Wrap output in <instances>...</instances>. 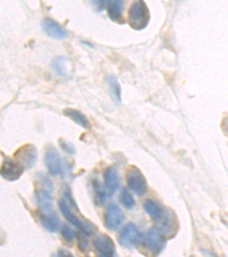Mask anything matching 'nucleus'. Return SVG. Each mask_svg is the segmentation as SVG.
I'll return each instance as SVG.
<instances>
[{"label": "nucleus", "mask_w": 228, "mask_h": 257, "mask_svg": "<svg viewBox=\"0 0 228 257\" xmlns=\"http://www.w3.org/2000/svg\"><path fill=\"white\" fill-rule=\"evenodd\" d=\"M61 233H62V237L64 238V240H65L66 242L71 243V242L73 241L74 233H73V231H72V229H71V227H70V226L64 225L63 227H62Z\"/></svg>", "instance_id": "22"}, {"label": "nucleus", "mask_w": 228, "mask_h": 257, "mask_svg": "<svg viewBox=\"0 0 228 257\" xmlns=\"http://www.w3.org/2000/svg\"><path fill=\"white\" fill-rule=\"evenodd\" d=\"M45 164L46 167H47L49 175L59 176L64 174L63 160H62L59 151H57L53 145H49V147L46 149Z\"/></svg>", "instance_id": "3"}, {"label": "nucleus", "mask_w": 228, "mask_h": 257, "mask_svg": "<svg viewBox=\"0 0 228 257\" xmlns=\"http://www.w3.org/2000/svg\"><path fill=\"white\" fill-rule=\"evenodd\" d=\"M120 202L127 209H132L135 207L134 198H132L131 193L127 189H123L121 191V194H120Z\"/></svg>", "instance_id": "21"}, {"label": "nucleus", "mask_w": 228, "mask_h": 257, "mask_svg": "<svg viewBox=\"0 0 228 257\" xmlns=\"http://www.w3.org/2000/svg\"><path fill=\"white\" fill-rule=\"evenodd\" d=\"M68 63H69V61L64 59V57H56V59L53 61L52 66H53V69L56 71V73L59 74V76L68 77L70 74Z\"/></svg>", "instance_id": "20"}, {"label": "nucleus", "mask_w": 228, "mask_h": 257, "mask_svg": "<svg viewBox=\"0 0 228 257\" xmlns=\"http://www.w3.org/2000/svg\"><path fill=\"white\" fill-rule=\"evenodd\" d=\"M91 6L95 8V11L102 12L105 8V5L107 4V0H89Z\"/></svg>", "instance_id": "25"}, {"label": "nucleus", "mask_w": 228, "mask_h": 257, "mask_svg": "<svg viewBox=\"0 0 228 257\" xmlns=\"http://www.w3.org/2000/svg\"><path fill=\"white\" fill-rule=\"evenodd\" d=\"M222 130L226 133V134H228V117H226L222 120Z\"/></svg>", "instance_id": "27"}, {"label": "nucleus", "mask_w": 228, "mask_h": 257, "mask_svg": "<svg viewBox=\"0 0 228 257\" xmlns=\"http://www.w3.org/2000/svg\"><path fill=\"white\" fill-rule=\"evenodd\" d=\"M123 0H107L106 8H107V15L109 18L114 21V22L122 23L123 22Z\"/></svg>", "instance_id": "14"}, {"label": "nucleus", "mask_w": 228, "mask_h": 257, "mask_svg": "<svg viewBox=\"0 0 228 257\" xmlns=\"http://www.w3.org/2000/svg\"><path fill=\"white\" fill-rule=\"evenodd\" d=\"M123 213L119 208V206L115 204H110L107 206L105 215H104V223L105 226L109 230H117L123 222Z\"/></svg>", "instance_id": "10"}, {"label": "nucleus", "mask_w": 228, "mask_h": 257, "mask_svg": "<svg viewBox=\"0 0 228 257\" xmlns=\"http://www.w3.org/2000/svg\"><path fill=\"white\" fill-rule=\"evenodd\" d=\"M107 82V88H109V93L111 95V97L113 98V101L117 103L121 102V89H120V85L118 80L115 79L114 77H107L106 79Z\"/></svg>", "instance_id": "19"}, {"label": "nucleus", "mask_w": 228, "mask_h": 257, "mask_svg": "<svg viewBox=\"0 0 228 257\" xmlns=\"http://www.w3.org/2000/svg\"><path fill=\"white\" fill-rule=\"evenodd\" d=\"M40 188L37 189L36 196L40 209L44 213H53L52 207V182L48 181V178L41 177Z\"/></svg>", "instance_id": "5"}, {"label": "nucleus", "mask_w": 228, "mask_h": 257, "mask_svg": "<svg viewBox=\"0 0 228 257\" xmlns=\"http://www.w3.org/2000/svg\"><path fill=\"white\" fill-rule=\"evenodd\" d=\"M64 114L69 119H71L72 121L78 123L79 126H81L82 128H86V130L90 128V123L88 121V119H87L86 115H84L81 112H79V111L74 109H65Z\"/></svg>", "instance_id": "18"}, {"label": "nucleus", "mask_w": 228, "mask_h": 257, "mask_svg": "<svg viewBox=\"0 0 228 257\" xmlns=\"http://www.w3.org/2000/svg\"><path fill=\"white\" fill-rule=\"evenodd\" d=\"M104 183L106 191L110 194L114 193L119 189L120 185V178L117 171L114 168H107L104 174Z\"/></svg>", "instance_id": "15"}, {"label": "nucleus", "mask_w": 228, "mask_h": 257, "mask_svg": "<svg viewBox=\"0 0 228 257\" xmlns=\"http://www.w3.org/2000/svg\"><path fill=\"white\" fill-rule=\"evenodd\" d=\"M59 207H60L61 213L63 214V216L68 219L72 225L78 227L82 233L89 235L91 233H94L95 230L97 229V227L95 226L93 223L89 222L88 219H81V218H78L77 216H74L73 213L71 211V208H70V206L68 204H66L65 200H60Z\"/></svg>", "instance_id": "2"}, {"label": "nucleus", "mask_w": 228, "mask_h": 257, "mask_svg": "<svg viewBox=\"0 0 228 257\" xmlns=\"http://www.w3.org/2000/svg\"><path fill=\"white\" fill-rule=\"evenodd\" d=\"M127 183L132 192L137 196H143L147 191V182L143 173L137 167H130L127 172Z\"/></svg>", "instance_id": "4"}, {"label": "nucleus", "mask_w": 228, "mask_h": 257, "mask_svg": "<svg viewBox=\"0 0 228 257\" xmlns=\"http://www.w3.org/2000/svg\"><path fill=\"white\" fill-rule=\"evenodd\" d=\"M93 246L95 251L99 256L111 257L114 255L115 246L113 240H112L107 234H99L98 237L94 239Z\"/></svg>", "instance_id": "11"}, {"label": "nucleus", "mask_w": 228, "mask_h": 257, "mask_svg": "<svg viewBox=\"0 0 228 257\" xmlns=\"http://www.w3.org/2000/svg\"><path fill=\"white\" fill-rule=\"evenodd\" d=\"M41 26H43L46 35L51 37V38L64 39L68 36V32L65 31V29L52 19H45L43 23H41Z\"/></svg>", "instance_id": "13"}, {"label": "nucleus", "mask_w": 228, "mask_h": 257, "mask_svg": "<svg viewBox=\"0 0 228 257\" xmlns=\"http://www.w3.org/2000/svg\"><path fill=\"white\" fill-rule=\"evenodd\" d=\"M142 239V234L135 224L129 223V224L124 225L121 232L119 234V242L123 247H134L135 244Z\"/></svg>", "instance_id": "9"}, {"label": "nucleus", "mask_w": 228, "mask_h": 257, "mask_svg": "<svg viewBox=\"0 0 228 257\" xmlns=\"http://www.w3.org/2000/svg\"><path fill=\"white\" fill-rule=\"evenodd\" d=\"M157 227L161 233H162L164 237H172V235L176 234L178 230V223L175 214L172 213L170 209H165L164 214L161 216L159 219L155 221Z\"/></svg>", "instance_id": "6"}, {"label": "nucleus", "mask_w": 228, "mask_h": 257, "mask_svg": "<svg viewBox=\"0 0 228 257\" xmlns=\"http://www.w3.org/2000/svg\"><path fill=\"white\" fill-rule=\"evenodd\" d=\"M150 12L144 2H136L132 4L128 12V21L132 29L143 30L150 22Z\"/></svg>", "instance_id": "1"}, {"label": "nucleus", "mask_w": 228, "mask_h": 257, "mask_svg": "<svg viewBox=\"0 0 228 257\" xmlns=\"http://www.w3.org/2000/svg\"><path fill=\"white\" fill-rule=\"evenodd\" d=\"M95 193H96V198L98 199L99 201L103 202L106 199V192L105 190L102 188L101 185H99L98 182L96 181L95 182Z\"/></svg>", "instance_id": "23"}, {"label": "nucleus", "mask_w": 228, "mask_h": 257, "mask_svg": "<svg viewBox=\"0 0 228 257\" xmlns=\"http://www.w3.org/2000/svg\"><path fill=\"white\" fill-rule=\"evenodd\" d=\"M40 223L43 224L48 232H57L60 229V221L56 214L54 213H44L40 215Z\"/></svg>", "instance_id": "16"}, {"label": "nucleus", "mask_w": 228, "mask_h": 257, "mask_svg": "<svg viewBox=\"0 0 228 257\" xmlns=\"http://www.w3.org/2000/svg\"><path fill=\"white\" fill-rule=\"evenodd\" d=\"M78 240H79V247H80V249L82 251L88 249V241H87V239L85 237H82V235H79Z\"/></svg>", "instance_id": "26"}, {"label": "nucleus", "mask_w": 228, "mask_h": 257, "mask_svg": "<svg viewBox=\"0 0 228 257\" xmlns=\"http://www.w3.org/2000/svg\"><path fill=\"white\" fill-rule=\"evenodd\" d=\"M23 169L24 167L19 161L16 163L11 159H5L2 165V177L10 182L18 181L22 176Z\"/></svg>", "instance_id": "12"}, {"label": "nucleus", "mask_w": 228, "mask_h": 257, "mask_svg": "<svg viewBox=\"0 0 228 257\" xmlns=\"http://www.w3.org/2000/svg\"><path fill=\"white\" fill-rule=\"evenodd\" d=\"M15 158L24 168H31L35 166L38 159V151L33 144L22 145L18 151L15 152Z\"/></svg>", "instance_id": "8"}, {"label": "nucleus", "mask_w": 228, "mask_h": 257, "mask_svg": "<svg viewBox=\"0 0 228 257\" xmlns=\"http://www.w3.org/2000/svg\"><path fill=\"white\" fill-rule=\"evenodd\" d=\"M144 244L152 254H160L165 247L164 235L161 233L156 227H154V229H150L146 232V234H145L144 237Z\"/></svg>", "instance_id": "7"}, {"label": "nucleus", "mask_w": 228, "mask_h": 257, "mask_svg": "<svg viewBox=\"0 0 228 257\" xmlns=\"http://www.w3.org/2000/svg\"><path fill=\"white\" fill-rule=\"evenodd\" d=\"M144 209L146 211V214L148 216L152 217L154 219V222L156 219H159L162 215L164 214V211L167 208H164V207L159 204V202L155 201V200H146L144 204Z\"/></svg>", "instance_id": "17"}, {"label": "nucleus", "mask_w": 228, "mask_h": 257, "mask_svg": "<svg viewBox=\"0 0 228 257\" xmlns=\"http://www.w3.org/2000/svg\"><path fill=\"white\" fill-rule=\"evenodd\" d=\"M60 145H61V148L63 149V150L66 153H69V155H74V153H76V148H74L71 143L66 142V141L61 140L60 141Z\"/></svg>", "instance_id": "24"}]
</instances>
